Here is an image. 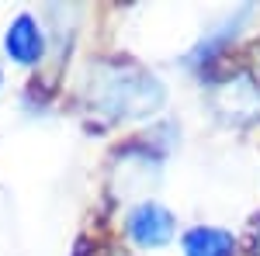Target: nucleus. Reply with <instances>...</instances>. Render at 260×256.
Listing matches in <instances>:
<instances>
[{"mask_svg":"<svg viewBox=\"0 0 260 256\" xmlns=\"http://www.w3.org/2000/svg\"><path fill=\"white\" fill-rule=\"evenodd\" d=\"M87 100L108 121H139L153 118L167 104V87L136 62H98L90 66Z\"/></svg>","mask_w":260,"mask_h":256,"instance_id":"obj_1","label":"nucleus"},{"mask_svg":"<svg viewBox=\"0 0 260 256\" xmlns=\"http://www.w3.org/2000/svg\"><path fill=\"white\" fill-rule=\"evenodd\" d=\"M111 194L115 201H149V191L160 184V156L149 145H125L111 166Z\"/></svg>","mask_w":260,"mask_h":256,"instance_id":"obj_2","label":"nucleus"},{"mask_svg":"<svg viewBox=\"0 0 260 256\" xmlns=\"http://www.w3.org/2000/svg\"><path fill=\"white\" fill-rule=\"evenodd\" d=\"M212 111L233 125L260 118V80H253L246 69H236L225 80H219L212 87Z\"/></svg>","mask_w":260,"mask_h":256,"instance_id":"obj_3","label":"nucleus"},{"mask_svg":"<svg viewBox=\"0 0 260 256\" xmlns=\"http://www.w3.org/2000/svg\"><path fill=\"white\" fill-rule=\"evenodd\" d=\"M125 232H128V239H132L139 249H160V246H167V242L174 239L177 218L170 215V208H163L160 201L149 197V201H142V204H136V208L128 211Z\"/></svg>","mask_w":260,"mask_h":256,"instance_id":"obj_4","label":"nucleus"},{"mask_svg":"<svg viewBox=\"0 0 260 256\" xmlns=\"http://www.w3.org/2000/svg\"><path fill=\"white\" fill-rule=\"evenodd\" d=\"M4 52L18 66H39L45 56V28L35 14H18L4 31Z\"/></svg>","mask_w":260,"mask_h":256,"instance_id":"obj_5","label":"nucleus"},{"mask_svg":"<svg viewBox=\"0 0 260 256\" xmlns=\"http://www.w3.org/2000/svg\"><path fill=\"white\" fill-rule=\"evenodd\" d=\"M184 256H236V236L215 225H194L180 239Z\"/></svg>","mask_w":260,"mask_h":256,"instance_id":"obj_6","label":"nucleus"},{"mask_svg":"<svg viewBox=\"0 0 260 256\" xmlns=\"http://www.w3.org/2000/svg\"><path fill=\"white\" fill-rule=\"evenodd\" d=\"M246 14H250V7H243V11H236V14H229V18L222 21L219 28H212V31H205V39L191 49V56H187V62L191 66H205V62L215 59V52H219L222 45L229 39H236V28H240L243 21H246Z\"/></svg>","mask_w":260,"mask_h":256,"instance_id":"obj_7","label":"nucleus"},{"mask_svg":"<svg viewBox=\"0 0 260 256\" xmlns=\"http://www.w3.org/2000/svg\"><path fill=\"white\" fill-rule=\"evenodd\" d=\"M253 253L260 256V229H257V239H253Z\"/></svg>","mask_w":260,"mask_h":256,"instance_id":"obj_8","label":"nucleus"},{"mask_svg":"<svg viewBox=\"0 0 260 256\" xmlns=\"http://www.w3.org/2000/svg\"><path fill=\"white\" fill-rule=\"evenodd\" d=\"M0 87H4V73H0Z\"/></svg>","mask_w":260,"mask_h":256,"instance_id":"obj_9","label":"nucleus"}]
</instances>
